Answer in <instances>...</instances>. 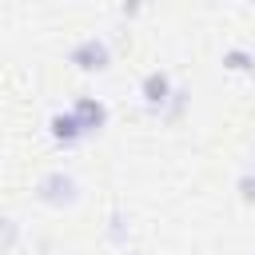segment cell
Returning <instances> with one entry per match:
<instances>
[{
  "instance_id": "1",
  "label": "cell",
  "mask_w": 255,
  "mask_h": 255,
  "mask_svg": "<svg viewBox=\"0 0 255 255\" xmlns=\"http://www.w3.org/2000/svg\"><path fill=\"white\" fill-rule=\"evenodd\" d=\"M36 199L48 203V207H72V203L80 199V179H76L72 171H64V167L44 171L40 183H36Z\"/></svg>"
},
{
  "instance_id": "2",
  "label": "cell",
  "mask_w": 255,
  "mask_h": 255,
  "mask_svg": "<svg viewBox=\"0 0 255 255\" xmlns=\"http://www.w3.org/2000/svg\"><path fill=\"white\" fill-rule=\"evenodd\" d=\"M171 96H175V80H171V72H163V68L143 72V80H139V100H143L147 112L163 116V108H167Z\"/></svg>"
},
{
  "instance_id": "3",
  "label": "cell",
  "mask_w": 255,
  "mask_h": 255,
  "mask_svg": "<svg viewBox=\"0 0 255 255\" xmlns=\"http://www.w3.org/2000/svg\"><path fill=\"white\" fill-rule=\"evenodd\" d=\"M68 60H72L80 72H104V68L112 64V48H108L104 36H84V40L72 44Z\"/></svg>"
},
{
  "instance_id": "4",
  "label": "cell",
  "mask_w": 255,
  "mask_h": 255,
  "mask_svg": "<svg viewBox=\"0 0 255 255\" xmlns=\"http://www.w3.org/2000/svg\"><path fill=\"white\" fill-rule=\"evenodd\" d=\"M72 116H76V124L84 128V135H96V131L108 128V104H104L100 96H76V100H72Z\"/></svg>"
},
{
  "instance_id": "5",
  "label": "cell",
  "mask_w": 255,
  "mask_h": 255,
  "mask_svg": "<svg viewBox=\"0 0 255 255\" xmlns=\"http://www.w3.org/2000/svg\"><path fill=\"white\" fill-rule=\"evenodd\" d=\"M48 135H52L56 143H64V147H76L80 139H88V135H84V128L76 124L72 108H60V112H52V116H48Z\"/></svg>"
},
{
  "instance_id": "6",
  "label": "cell",
  "mask_w": 255,
  "mask_h": 255,
  "mask_svg": "<svg viewBox=\"0 0 255 255\" xmlns=\"http://www.w3.org/2000/svg\"><path fill=\"white\" fill-rule=\"evenodd\" d=\"M223 68H231V72H255V52L243 48V44H231V48H223Z\"/></svg>"
},
{
  "instance_id": "7",
  "label": "cell",
  "mask_w": 255,
  "mask_h": 255,
  "mask_svg": "<svg viewBox=\"0 0 255 255\" xmlns=\"http://www.w3.org/2000/svg\"><path fill=\"white\" fill-rule=\"evenodd\" d=\"M16 239H20V223L12 215H0V255H8L16 247Z\"/></svg>"
},
{
  "instance_id": "8",
  "label": "cell",
  "mask_w": 255,
  "mask_h": 255,
  "mask_svg": "<svg viewBox=\"0 0 255 255\" xmlns=\"http://www.w3.org/2000/svg\"><path fill=\"white\" fill-rule=\"evenodd\" d=\"M235 191H239V199H243L247 207H255V171H243V175L235 179Z\"/></svg>"
},
{
  "instance_id": "9",
  "label": "cell",
  "mask_w": 255,
  "mask_h": 255,
  "mask_svg": "<svg viewBox=\"0 0 255 255\" xmlns=\"http://www.w3.org/2000/svg\"><path fill=\"white\" fill-rule=\"evenodd\" d=\"M183 104H187V88H175V96L167 100V108H163V116H167V120H175V116L183 112Z\"/></svg>"
},
{
  "instance_id": "10",
  "label": "cell",
  "mask_w": 255,
  "mask_h": 255,
  "mask_svg": "<svg viewBox=\"0 0 255 255\" xmlns=\"http://www.w3.org/2000/svg\"><path fill=\"white\" fill-rule=\"evenodd\" d=\"M108 239H112V243H124V215H120V211H112V227H108Z\"/></svg>"
},
{
  "instance_id": "11",
  "label": "cell",
  "mask_w": 255,
  "mask_h": 255,
  "mask_svg": "<svg viewBox=\"0 0 255 255\" xmlns=\"http://www.w3.org/2000/svg\"><path fill=\"white\" fill-rule=\"evenodd\" d=\"M128 255H131V251H128Z\"/></svg>"
}]
</instances>
